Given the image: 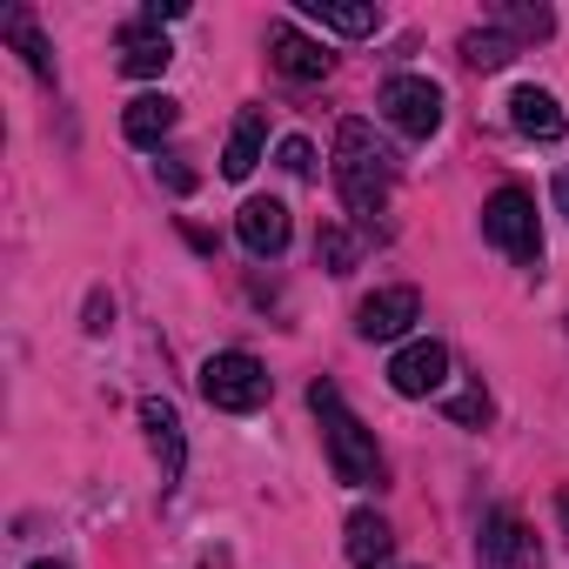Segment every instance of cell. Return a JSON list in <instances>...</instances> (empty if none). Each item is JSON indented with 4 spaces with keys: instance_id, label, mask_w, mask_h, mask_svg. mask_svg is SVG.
I'll list each match as a JSON object with an SVG mask.
<instances>
[{
    "instance_id": "8",
    "label": "cell",
    "mask_w": 569,
    "mask_h": 569,
    "mask_svg": "<svg viewBox=\"0 0 569 569\" xmlns=\"http://www.w3.org/2000/svg\"><path fill=\"white\" fill-rule=\"evenodd\" d=\"M268 61H274L281 81H329V68H336V54L322 41H309L296 21H274L268 28Z\"/></svg>"
},
{
    "instance_id": "10",
    "label": "cell",
    "mask_w": 569,
    "mask_h": 569,
    "mask_svg": "<svg viewBox=\"0 0 569 569\" xmlns=\"http://www.w3.org/2000/svg\"><path fill=\"white\" fill-rule=\"evenodd\" d=\"M234 234H241V248H248L254 261H274L281 248H289V208H281L274 194H254V201H241Z\"/></svg>"
},
{
    "instance_id": "3",
    "label": "cell",
    "mask_w": 569,
    "mask_h": 569,
    "mask_svg": "<svg viewBox=\"0 0 569 569\" xmlns=\"http://www.w3.org/2000/svg\"><path fill=\"white\" fill-rule=\"evenodd\" d=\"M268 369L248 356V349H221V356H208L201 362V396H208V409H221V416H254L261 402H268Z\"/></svg>"
},
{
    "instance_id": "16",
    "label": "cell",
    "mask_w": 569,
    "mask_h": 569,
    "mask_svg": "<svg viewBox=\"0 0 569 569\" xmlns=\"http://www.w3.org/2000/svg\"><path fill=\"white\" fill-rule=\"evenodd\" d=\"M168 61H174L168 34H154V28H141V21L121 34V74H134V81H154V74H168Z\"/></svg>"
},
{
    "instance_id": "14",
    "label": "cell",
    "mask_w": 569,
    "mask_h": 569,
    "mask_svg": "<svg viewBox=\"0 0 569 569\" xmlns=\"http://www.w3.org/2000/svg\"><path fill=\"white\" fill-rule=\"evenodd\" d=\"M174 121H181V108L168 94H134L128 114H121V134L134 148H161V134H174Z\"/></svg>"
},
{
    "instance_id": "20",
    "label": "cell",
    "mask_w": 569,
    "mask_h": 569,
    "mask_svg": "<svg viewBox=\"0 0 569 569\" xmlns=\"http://www.w3.org/2000/svg\"><path fill=\"white\" fill-rule=\"evenodd\" d=\"M516 54H522V48H516V41H509L502 28H469V34H462V61H469V68H482V74L509 68Z\"/></svg>"
},
{
    "instance_id": "23",
    "label": "cell",
    "mask_w": 569,
    "mask_h": 569,
    "mask_svg": "<svg viewBox=\"0 0 569 569\" xmlns=\"http://www.w3.org/2000/svg\"><path fill=\"white\" fill-rule=\"evenodd\" d=\"M274 161L289 168V174H316V148H309L302 134H289V141H281V148H274Z\"/></svg>"
},
{
    "instance_id": "25",
    "label": "cell",
    "mask_w": 569,
    "mask_h": 569,
    "mask_svg": "<svg viewBox=\"0 0 569 569\" xmlns=\"http://www.w3.org/2000/svg\"><path fill=\"white\" fill-rule=\"evenodd\" d=\"M108 322H114V302L94 289V296H88V336H108Z\"/></svg>"
},
{
    "instance_id": "19",
    "label": "cell",
    "mask_w": 569,
    "mask_h": 569,
    "mask_svg": "<svg viewBox=\"0 0 569 569\" xmlns=\"http://www.w3.org/2000/svg\"><path fill=\"white\" fill-rule=\"evenodd\" d=\"M0 34H8V41L28 54V68H34L41 81H54V48L34 34V14H28V8H8V14H0Z\"/></svg>"
},
{
    "instance_id": "21",
    "label": "cell",
    "mask_w": 569,
    "mask_h": 569,
    "mask_svg": "<svg viewBox=\"0 0 569 569\" xmlns=\"http://www.w3.org/2000/svg\"><path fill=\"white\" fill-rule=\"evenodd\" d=\"M316 261H322V268H329V274H349V268H356V234H349V228H336V221H329V228H322V234H316Z\"/></svg>"
},
{
    "instance_id": "4",
    "label": "cell",
    "mask_w": 569,
    "mask_h": 569,
    "mask_svg": "<svg viewBox=\"0 0 569 569\" xmlns=\"http://www.w3.org/2000/svg\"><path fill=\"white\" fill-rule=\"evenodd\" d=\"M482 234L516 261V268H542V221H536V201L522 188H496L482 201Z\"/></svg>"
},
{
    "instance_id": "1",
    "label": "cell",
    "mask_w": 569,
    "mask_h": 569,
    "mask_svg": "<svg viewBox=\"0 0 569 569\" xmlns=\"http://www.w3.org/2000/svg\"><path fill=\"white\" fill-rule=\"evenodd\" d=\"M336 188L349 201V214L362 228H376L389 214V188H396V154L389 141H376L369 121H342L336 128Z\"/></svg>"
},
{
    "instance_id": "7",
    "label": "cell",
    "mask_w": 569,
    "mask_h": 569,
    "mask_svg": "<svg viewBox=\"0 0 569 569\" xmlns=\"http://www.w3.org/2000/svg\"><path fill=\"white\" fill-rule=\"evenodd\" d=\"M442 382H449V349H442L436 336L396 349V362H389V389H396V396L422 402V396H442Z\"/></svg>"
},
{
    "instance_id": "13",
    "label": "cell",
    "mask_w": 569,
    "mask_h": 569,
    "mask_svg": "<svg viewBox=\"0 0 569 569\" xmlns=\"http://www.w3.org/2000/svg\"><path fill=\"white\" fill-rule=\"evenodd\" d=\"M261 148H268V114L261 108H241V121H234V134L221 148V174L228 181H248L261 168Z\"/></svg>"
},
{
    "instance_id": "28",
    "label": "cell",
    "mask_w": 569,
    "mask_h": 569,
    "mask_svg": "<svg viewBox=\"0 0 569 569\" xmlns=\"http://www.w3.org/2000/svg\"><path fill=\"white\" fill-rule=\"evenodd\" d=\"M556 516H562V536H569V489L556 496Z\"/></svg>"
},
{
    "instance_id": "29",
    "label": "cell",
    "mask_w": 569,
    "mask_h": 569,
    "mask_svg": "<svg viewBox=\"0 0 569 569\" xmlns=\"http://www.w3.org/2000/svg\"><path fill=\"white\" fill-rule=\"evenodd\" d=\"M28 569H68V562H28Z\"/></svg>"
},
{
    "instance_id": "24",
    "label": "cell",
    "mask_w": 569,
    "mask_h": 569,
    "mask_svg": "<svg viewBox=\"0 0 569 569\" xmlns=\"http://www.w3.org/2000/svg\"><path fill=\"white\" fill-rule=\"evenodd\" d=\"M188 8H181V0H148V8H141V28H154L161 34V21H181Z\"/></svg>"
},
{
    "instance_id": "17",
    "label": "cell",
    "mask_w": 569,
    "mask_h": 569,
    "mask_svg": "<svg viewBox=\"0 0 569 569\" xmlns=\"http://www.w3.org/2000/svg\"><path fill=\"white\" fill-rule=\"evenodd\" d=\"M302 14L316 21V28H329V34H376L382 28V8H369V0H362V8H356V0H302Z\"/></svg>"
},
{
    "instance_id": "2",
    "label": "cell",
    "mask_w": 569,
    "mask_h": 569,
    "mask_svg": "<svg viewBox=\"0 0 569 569\" xmlns=\"http://www.w3.org/2000/svg\"><path fill=\"white\" fill-rule=\"evenodd\" d=\"M309 409H316V422H322V442H329V469H336V482H349V489H376L382 482V449H376V436L362 429V416L342 402V389L322 376V382H309Z\"/></svg>"
},
{
    "instance_id": "9",
    "label": "cell",
    "mask_w": 569,
    "mask_h": 569,
    "mask_svg": "<svg viewBox=\"0 0 569 569\" xmlns=\"http://www.w3.org/2000/svg\"><path fill=\"white\" fill-rule=\"evenodd\" d=\"M416 322H422V296H416V289H376V296L356 309V336H362V342H402Z\"/></svg>"
},
{
    "instance_id": "22",
    "label": "cell",
    "mask_w": 569,
    "mask_h": 569,
    "mask_svg": "<svg viewBox=\"0 0 569 569\" xmlns=\"http://www.w3.org/2000/svg\"><path fill=\"white\" fill-rule=\"evenodd\" d=\"M449 416H456L462 429H482V422H489V396H482V376H476L462 396H449Z\"/></svg>"
},
{
    "instance_id": "12",
    "label": "cell",
    "mask_w": 569,
    "mask_h": 569,
    "mask_svg": "<svg viewBox=\"0 0 569 569\" xmlns=\"http://www.w3.org/2000/svg\"><path fill=\"white\" fill-rule=\"evenodd\" d=\"M509 121H516V134H529V141H562V134H569V114L556 108L549 88H516V94H509Z\"/></svg>"
},
{
    "instance_id": "11",
    "label": "cell",
    "mask_w": 569,
    "mask_h": 569,
    "mask_svg": "<svg viewBox=\"0 0 569 569\" xmlns=\"http://www.w3.org/2000/svg\"><path fill=\"white\" fill-rule=\"evenodd\" d=\"M141 429H148V449H154V462H161V489H174V482H181V462H188V436H181L174 402H168V396H148V402H141Z\"/></svg>"
},
{
    "instance_id": "27",
    "label": "cell",
    "mask_w": 569,
    "mask_h": 569,
    "mask_svg": "<svg viewBox=\"0 0 569 569\" xmlns=\"http://www.w3.org/2000/svg\"><path fill=\"white\" fill-rule=\"evenodd\" d=\"M549 194H556V214H562V221H569V168H562V174H556V181H549Z\"/></svg>"
},
{
    "instance_id": "15",
    "label": "cell",
    "mask_w": 569,
    "mask_h": 569,
    "mask_svg": "<svg viewBox=\"0 0 569 569\" xmlns=\"http://www.w3.org/2000/svg\"><path fill=\"white\" fill-rule=\"evenodd\" d=\"M349 562L356 569H389L396 562V529L376 509H356L349 516Z\"/></svg>"
},
{
    "instance_id": "26",
    "label": "cell",
    "mask_w": 569,
    "mask_h": 569,
    "mask_svg": "<svg viewBox=\"0 0 569 569\" xmlns=\"http://www.w3.org/2000/svg\"><path fill=\"white\" fill-rule=\"evenodd\" d=\"M154 174H161V181H168L174 194H194V168H181V161H161Z\"/></svg>"
},
{
    "instance_id": "18",
    "label": "cell",
    "mask_w": 569,
    "mask_h": 569,
    "mask_svg": "<svg viewBox=\"0 0 569 569\" xmlns=\"http://www.w3.org/2000/svg\"><path fill=\"white\" fill-rule=\"evenodd\" d=\"M489 28H502L516 48H536V41H549V34H556V14H549V8H536V0H502V8L489 14Z\"/></svg>"
},
{
    "instance_id": "6",
    "label": "cell",
    "mask_w": 569,
    "mask_h": 569,
    "mask_svg": "<svg viewBox=\"0 0 569 569\" xmlns=\"http://www.w3.org/2000/svg\"><path fill=\"white\" fill-rule=\"evenodd\" d=\"M476 569H542V542L516 509H489L476 522Z\"/></svg>"
},
{
    "instance_id": "5",
    "label": "cell",
    "mask_w": 569,
    "mask_h": 569,
    "mask_svg": "<svg viewBox=\"0 0 569 569\" xmlns=\"http://www.w3.org/2000/svg\"><path fill=\"white\" fill-rule=\"evenodd\" d=\"M376 108H382V121H389L396 134H409V141H429V134L442 128V88H436L429 74H389L382 94H376Z\"/></svg>"
}]
</instances>
